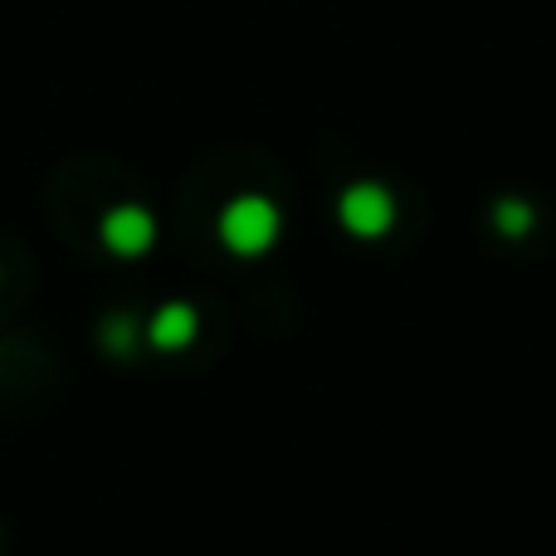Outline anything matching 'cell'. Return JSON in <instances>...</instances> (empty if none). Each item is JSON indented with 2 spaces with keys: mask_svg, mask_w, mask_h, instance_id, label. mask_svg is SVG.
Listing matches in <instances>:
<instances>
[{
  "mask_svg": "<svg viewBox=\"0 0 556 556\" xmlns=\"http://www.w3.org/2000/svg\"><path fill=\"white\" fill-rule=\"evenodd\" d=\"M337 220H342L356 240H376V235H386L395 225V201L386 186L356 181V186H346L342 201H337Z\"/></svg>",
  "mask_w": 556,
  "mask_h": 556,
  "instance_id": "obj_2",
  "label": "cell"
},
{
  "mask_svg": "<svg viewBox=\"0 0 556 556\" xmlns=\"http://www.w3.org/2000/svg\"><path fill=\"white\" fill-rule=\"evenodd\" d=\"M278 230H283V215L269 195H235L230 205L220 211V240L230 254L240 260H254V254L274 250Z\"/></svg>",
  "mask_w": 556,
  "mask_h": 556,
  "instance_id": "obj_1",
  "label": "cell"
},
{
  "mask_svg": "<svg viewBox=\"0 0 556 556\" xmlns=\"http://www.w3.org/2000/svg\"><path fill=\"white\" fill-rule=\"evenodd\" d=\"M532 225H538V211H532L528 201H518V195H503V201L493 205V230L508 235V240L532 235Z\"/></svg>",
  "mask_w": 556,
  "mask_h": 556,
  "instance_id": "obj_5",
  "label": "cell"
},
{
  "mask_svg": "<svg viewBox=\"0 0 556 556\" xmlns=\"http://www.w3.org/2000/svg\"><path fill=\"white\" fill-rule=\"evenodd\" d=\"M103 244L117 254V260H137V254H147L156 244V220L147 205H113V211L103 215Z\"/></svg>",
  "mask_w": 556,
  "mask_h": 556,
  "instance_id": "obj_3",
  "label": "cell"
},
{
  "mask_svg": "<svg viewBox=\"0 0 556 556\" xmlns=\"http://www.w3.org/2000/svg\"><path fill=\"white\" fill-rule=\"evenodd\" d=\"M132 342H137V323L127 313H113L103 323V346L108 352H132Z\"/></svg>",
  "mask_w": 556,
  "mask_h": 556,
  "instance_id": "obj_6",
  "label": "cell"
},
{
  "mask_svg": "<svg viewBox=\"0 0 556 556\" xmlns=\"http://www.w3.org/2000/svg\"><path fill=\"white\" fill-rule=\"evenodd\" d=\"M195 332H201V317H195L191 303H162L147 323V342L156 352H181V346L195 342Z\"/></svg>",
  "mask_w": 556,
  "mask_h": 556,
  "instance_id": "obj_4",
  "label": "cell"
}]
</instances>
